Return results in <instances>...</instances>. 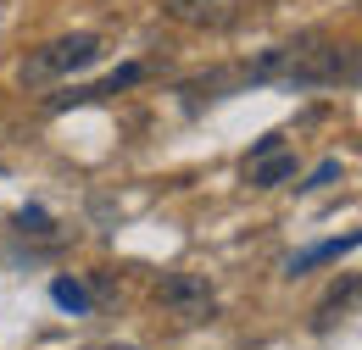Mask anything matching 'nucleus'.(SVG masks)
Returning <instances> with one entry per match:
<instances>
[{"label":"nucleus","instance_id":"f257e3e1","mask_svg":"<svg viewBox=\"0 0 362 350\" xmlns=\"http://www.w3.org/2000/svg\"><path fill=\"white\" fill-rule=\"evenodd\" d=\"M351 67H357V56H351V44H334L323 40V34H301V40L290 44H273L262 50L251 67H245V78L251 84H340V78H351Z\"/></svg>","mask_w":362,"mask_h":350},{"label":"nucleus","instance_id":"f03ea898","mask_svg":"<svg viewBox=\"0 0 362 350\" xmlns=\"http://www.w3.org/2000/svg\"><path fill=\"white\" fill-rule=\"evenodd\" d=\"M95 61H100V40H95V34H62V40L40 44V50L23 61V84L73 78V73H90Z\"/></svg>","mask_w":362,"mask_h":350},{"label":"nucleus","instance_id":"7ed1b4c3","mask_svg":"<svg viewBox=\"0 0 362 350\" xmlns=\"http://www.w3.org/2000/svg\"><path fill=\"white\" fill-rule=\"evenodd\" d=\"M156 301L168 311H179L184 322H212V311H218V295H212V284H206L201 272H173V278H162V284H156Z\"/></svg>","mask_w":362,"mask_h":350},{"label":"nucleus","instance_id":"20e7f679","mask_svg":"<svg viewBox=\"0 0 362 350\" xmlns=\"http://www.w3.org/2000/svg\"><path fill=\"white\" fill-rule=\"evenodd\" d=\"M168 17L201 34H228L251 17V0H168Z\"/></svg>","mask_w":362,"mask_h":350},{"label":"nucleus","instance_id":"39448f33","mask_svg":"<svg viewBox=\"0 0 362 350\" xmlns=\"http://www.w3.org/2000/svg\"><path fill=\"white\" fill-rule=\"evenodd\" d=\"M145 78V67L139 61H129V67H117L112 78H100V84H84V89H67V95H56L50 106L62 111V106H84V100H106V95H117V89H129V84H139Z\"/></svg>","mask_w":362,"mask_h":350},{"label":"nucleus","instance_id":"423d86ee","mask_svg":"<svg viewBox=\"0 0 362 350\" xmlns=\"http://www.w3.org/2000/svg\"><path fill=\"white\" fill-rule=\"evenodd\" d=\"M357 251V234H340V239H323L313 251H301V256H290V272H313L323 262H340V256H351Z\"/></svg>","mask_w":362,"mask_h":350},{"label":"nucleus","instance_id":"0eeeda50","mask_svg":"<svg viewBox=\"0 0 362 350\" xmlns=\"http://www.w3.org/2000/svg\"><path fill=\"white\" fill-rule=\"evenodd\" d=\"M245 173H251L257 189H279L284 178H296V156H290V150H273V156H257Z\"/></svg>","mask_w":362,"mask_h":350},{"label":"nucleus","instance_id":"6e6552de","mask_svg":"<svg viewBox=\"0 0 362 350\" xmlns=\"http://www.w3.org/2000/svg\"><path fill=\"white\" fill-rule=\"evenodd\" d=\"M50 301L62 311H73V317H84V311H90V289H84L78 278H56V284H50Z\"/></svg>","mask_w":362,"mask_h":350},{"label":"nucleus","instance_id":"1a4fd4ad","mask_svg":"<svg viewBox=\"0 0 362 350\" xmlns=\"http://www.w3.org/2000/svg\"><path fill=\"white\" fill-rule=\"evenodd\" d=\"M17 228H23V234H40V239H50V217L40 212V206H28V212L17 217Z\"/></svg>","mask_w":362,"mask_h":350},{"label":"nucleus","instance_id":"9d476101","mask_svg":"<svg viewBox=\"0 0 362 350\" xmlns=\"http://www.w3.org/2000/svg\"><path fill=\"white\" fill-rule=\"evenodd\" d=\"M273 150H284V133H262V139L251 145V162H257V156H273Z\"/></svg>","mask_w":362,"mask_h":350},{"label":"nucleus","instance_id":"9b49d317","mask_svg":"<svg viewBox=\"0 0 362 350\" xmlns=\"http://www.w3.org/2000/svg\"><path fill=\"white\" fill-rule=\"evenodd\" d=\"M334 178H340V162H323V167H317V173L307 178L301 189H317V183H334Z\"/></svg>","mask_w":362,"mask_h":350}]
</instances>
